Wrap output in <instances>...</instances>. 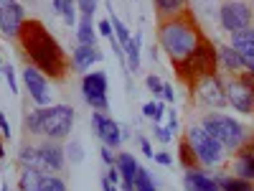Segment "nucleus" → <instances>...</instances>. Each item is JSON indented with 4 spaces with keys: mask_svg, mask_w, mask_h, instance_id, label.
I'll return each mask as SVG.
<instances>
[{
    "mask_svg": "<svg viewBox=\"0 0 254 191\" xmlns=\"http://www.w3.org/2000/svg\"><path fill=\"white\" fill-rule=\"evenodd\" d=\"M20 51L28 59L31 67H36L41 74L51 77L54 82L66 79L69 69H71V59L66 56L64 46L59 44V38L46 28L44 20L38 18H28L18 36Z\"/></svg>",
    "mask_w": 254,
    "mask_h": 191,
    "instance_id": "nucleus-1",
    "label": "nucleus"
},
{
    "mask_svg": "<svg viewBox=\"0 0 254 191\" xmlns=\"http://www.w3.org/2000/svg\"><path fill=\"white\" fill-rule=\"evenodd\" d=\"M203 38L206 36L201 33V28L196 23L193 10H186L183 15H176V18L158 20V44L165 51V56L171 59L173 67L193 54Z\"/></svg>",
    "mask_w": 254,
    "mask_h": 191,
    "instance_id": "nucleus-2",
    "label": "nucleus"
},
{
    "mask_svg": "<svg viewBox=\"0 0 254 191\" xmlns=\"http://www.w3.org/2000/svg\"><path fill=\"white\" fill-rule=\"evenodd\" d=\"M201 127L208 130L231 153L242 151V148L249 143V138H252L249 130L239 120H234L231 115H224V112H203L201 115Z\"/></svg>",
    "mask_w": 254,
    "mask_h": 191,
    "instance_id": "nucleus-3",
    "label": "nucleus"
},
{
    "mask_svg": "<svg viewBox=\"0 0 254 191\" xmlns=\"http://www.w3.org/2000/svg\"><path fill=\"white\" fill-rule=\"evenodd\" d=\"M216 69H219V49L211 44L208 38H203L190 56H186L181 64H176L178 77L186 84H190V87L203 77H214Z\"/></svg>",
    "mask_w": 254,
    "mask_h": 191,
    "instance_id": "nucleus-4",
    "label": "nucleus"
},
{
    "mask_svg": "<svg viewBox=\"0 0 254 191\" xmlns=\"http://www.w3.org/2000/svg\"><path fill=\"white\" fill-rule=\"evenodd\" d=\"M38 115V138L46 140H66L74 130L76 112L71 104H49V107H36Z\"/></svg>",
    "mask_w": 254,
    "mask_h": 191,
    "instance_id": "nucleus-5",
    "label": "nucleus"
},
{
    "mask_svg": "<svg viewBox=\"0 0 254 191\" xmlns=\"http://www.w3.org/2000/svg\"><path fill=\"white\" fill-rule=\"evenodd\" d=\"M186 140L190 145V151H193L196 156V163H201L203 168H214L219 163H224L226 158V148L211 135L208 130H203L201 122H190L188 125V130H186Z\"/></svg>",
    "mask_w": 254,
    "mask_h": 191,
    "instance_id": "nucleus-6",
    "label": "nucleus"
},
{
    "mask_svg": "<svg viewBox=\"0 0 254 191\" xmlns=\"http://www.w3.org/2000/svg\"><path fill=\"white\" fill-rule=\"evenodd\" d=\"M252 20H254L252 0H224L219 5V23L229 36L244 28H252Z\"/></svg>",
    "mask_w": 254,
    "mask_h": 191,
    "instance_id": "nucleus-7",
    "label": "nucleus"
},
{
    "mask_svg": "<svg viewBox=\"0 0 254 191\" xmlns=\"http://www.w3.org/2000/svg\"><path fill=\"white\" fill-rule=\"evenodd\" d=\"M110 82L104 72H87L81 77V97L92 107V112H107L110 110Z\"/></svg>",
    "mask_w": 254,
    "mask_h": 191,
    "instance_id": "nucleus-8",
    "label": "nucleus"
},
{
    "mask_svg": "<svg viewBox=\"0 0 254 191\" xmlns=\"http://www.w3.org/2000/svg\"><path fill=\"white\" fill-rule=\"evenodd\" d=\"M190 90L196 92V99L203 104V107H208V110H221V107H226V104H229L226 82H224L219 74L198 79Z\"/></svg>",
    "mask_w": 254,
    "mask_h": 191,
    "instance_id": "nucleus-9",
    "label": "nucleus"
},
{
    "mask_svg": "<svg viewBox=\"0 0 254 191\" xmlns=\"http://www.w3.org/2000/svg\"><path fill=\"white\" fill-rule=\"evenodd\" d=\"M226 97H229V104L234 107V112H239V115H254V92L249 87L247 72L234 74V77L226 82Z\"/></svg>",
    "mask_w": 254,
    "mask_h": 191,
    "instance_id": "nucleus-10",
    "label": "nucleus"
},
{
    "mask_svg": "<svg viewBox=\"0 0 254 191\" xmlns=\"http://www.w3.org/2000/svg\"><path fill=\"white\" fill-rule=\"evenodd\" d=\"M20 79H23V84H26V90H28V97H31V102L36 104V107H49V104H54L51 102V87H49V77L46 74H41L36 67H28L20 72Z\"/></svg>",
    "mask_w": 254,
    "mask_h": 191,
    "instance_id": "nucleus-11",
    "label": "nucleus"
},
{
    "mask_svg": "<svg viewBox=\"0 0 254 191\" xmlns=\"http://www.w3.org/2000/svg\"><path fill=\"white\" fill-rule=\"evenodd\" d=\"M26 8L18 0H0V33L5 38H15L20 36V28L26 23Z\"/></svg>",
    "mask_w": 254,
    "mask_h": 191,
    "instance_id": "nucleus-12",
    "label": "nucleus"
},
{
    "mask_svg": "<svg viewBox=\"0 0 254 191\" xmlns=\"http://www.w3.org/2000/svg\"><path fill=\"white\" fill-rule=\"evenodd\" d=\"M92 127H94L99 143L112 148V151H117V148L122 145V140H125V133H122L120 122H115L110 115H104V112H92Z\"/></svg>",
    "mask_w": 254,
    "mask_h": 191,
    "instance_id": "nucleus-13",
    "label": "nucleus"
},
{
    "mask_svg": "<svg viewBox=\"0 0 254 191\" xmlns=\"http://www.w3.org/2000/svg\"><path fill=\"white\" fill-rule=\"evenodd\" d=\"M38 153L41 161L46 166V174H61L66 168V148H64L59 140H46L38 143Z\"/></svg>",
    "mask_w": 254,
    "mask_h": 191,
    "instance_id": "nucleus-14",
    "label": "nucleus"
},
{
    "mask_svg": "<svg viewBox=\"0 0 254 191\" xmlns=\"http://www.w3.org/2000/svg\"><path fill=\"white\" fill-rule=\"evenodd\" d=\"M183 189L186 191H221L219 176H208L201 168H188L183 174Z\"/></svg>",
    "mask_w": 254,
    "mask_h": 191,
    "instance_id": "nucleus-15",
    "label": "nucleus"
},
{
    "mask_svg": "<svg viewBox=\"0 0 254 191\" xmlns=\"http://www.w3.org/2000/svg\"><path fill=\"white\" fill-rule=\"evenodd\" d=\"M115 166H117V171H120V176H122L120 189H122V191H135V176H137V171H140L137 158H135L132 153H125V151H122V153H117Z\"/></svg>",
    "mask_w": 254,
    "mask_h": 191,
    "instance_id": "nucleus-16",
    "label": "nucleus"
},
{
    "mask_svg": "<svg viewBox=\"0 0 254 191\" xmlns=\"http://www.w3.org/2000/svg\"><path fill=\"white\" fill-rule=\"evenodd\" d=\"M102 59H104V54H102L99 46H81V44H76L71 49V67L76 72H89L94 64L102 61Z\"/></svg>",
    "mask_w": 254,
    "mask_h": 191,
    "instance_id": "nucleus-17",
    "label": "nucleus"
},
{
    "mask_svg": "<svg viewBox=\"0 0 254 191\" xmlns=\"http://www.w3.org/2000/svg\"><path fill=\"white\" fill-rule=\"evenodd\" d=\"M234 176L239 179H247L254 184V138H249V143L237 151L234 156Z\"/></svg>",
    "mask_w": 254,
    "mask_h": 191,
    "instance_id": "nucleus-18",
    "label": "nucleus"
},
{
    "mask_svg": "<svg viewBox=\"0 0 254 191\" xmlns=\"http://www.w3.org/2000/svg\"><path fill=\"white\" fill-rule=\"evenodd\" d=\"M229 38H231L229 46L244 59V64H247V61H254V26H252V28H244V31H237V33H231Z\"/></svg>",
    "mask_w": 254,
    "mask_h": 191,
    "instance_id": "nucleus-19",
    "label": "nucleus"
},
{
    "mask_svg": "<svg viewBox=\"0 0 254 191\" xmlns=\"http://www.w3.org/2000/svg\"><path fill=\"white\" fill-rule=\"evenodd\" d=\"M188 5H190V0H153V8H155L158 20L183 15L188 10Z\"/></svg>",
    "mask_w": 254,
    "mask_h": 191,
    "instance_id": "nucleus-20",
    "label": "nucleus"
},
{
    "mask_svg": "<svg viewBox=\"0 0 254 191\" xmlns=\"http://www.w3.org/2000/svg\"><path fill=\"white\" fill-rule=\"evenodd\" d=\"M18 166H20V168H33V171H41V174L46 176V166H44V161H41L38 145H33V143L20 145V153H18Z\"/></svg>",
    "mask_w": 254,
    "mask_h": 191,
    "instance_id": "nucleus-21",
    "label": "nucleus"
},
{
    "mask_svg": "<svg viewBox=\"0 0 254 191\" xmlns=\"http://www.w3.org/2000/svg\"><path fill=\"white\" fill-rule=\"evenodd\" d=\"M219 64L229 72V74H242V72H247V64H244V59L231 49V46H219Z\"/></svg>",
    "mask_w": 254,
    "mask_h": 191,
    "instance_id": "nucleus-22",
    "label": "nucleus"
},
{
    "mask_svg": "<svg viewBox=\"0 0 254 191\" xmlns=\"http://www.w3.org/2000/svg\"><path fill=\"white\" fill-rule=\"evenodd\" d=\"M76 44L81 46H97V23L94 18L81 15L76 23Z\"/></svg>",
    "mask_w": 254,
    "mask_h": 191,
    "instance_id": "nucleus-23",
    "label": "nucleus"
},
{
    "mask_svg": "<svg viewBox=\"0 0 254 191\" xmlns=\"http://www.w3.org/2000/svg\"><path fill=\"white\" fill-rule=\"evenodd\" d=\"M140 46H142V33L137 31L130 38V44L125 46V61H127V69H130L132 74L140 69Z\"/></svg>",
    "mask_w": 254,
    "mask_h": 191,
    "instance_id": "nucleus-24",
    "label": "nucleus"
},
{
    "mask_svg": "<svg viewBox=\"0 0 254 191\" xmlns=\"http://www.w3.org/2000/svg\"><path fill=\"white\" fill-rule=\"evenodd\" d=\"M107 10H110V23H112V31H115V38H117V44L125 49L127 44H130V38H132V33H130V28H127L122 20L117 18V13L112 10V0H107Z\"/></svg>",
    "mask_w": 254,
    "mask_h": 191,
    "instance_id": "nucleus-25",
    "label": "nucleus"
},
{
    "mask_svg": "<svg viewBox=\"0 0 254 191\" xmlns=\"http://www.w3.org/2000/svg\"><path fill=\"white\" fill-rule=\"evenodd\" d=\"M41 179H44L41 171H33V168H20V174H18V191H38Z\"/></svg>",
    "mask_w": 254,
    "mask_h": 191,
    "instance_id": "nucleus-26",
    "label": "nucleus"
},
{
    "mask_svg": "<svg viewBox=\"0 0 254 191\" xmlns=\"http://www.w3.org/2000/svg\"><path fill=\"white\" fill-rule=\"evenodd\" d=\"M219 189L221 191H254V184L239 176H219Z\"/></svg>",
    "mask_w": 254,
    "mask_h": 191,
    "instance_id": "nucleus-27",
    "label": "nucleus"
},
{
    "mask_svg": "<svg viewBox=\"0 0 254 191\" xmlns=\"http://www.w3.org/2000/svg\"><path fill=\"white\" fill-rule=\"evenodd\" d=\"M163 115H165V102L163 99H153V102H145L142 104V117L153 120L155 125H160Z\"/></svg>",
    "mask_w": 254,
    "mask_h": 191,
    "instance_id": "nucleus-28",
    "label": "nucleus"
},
{
    "mask_svg": "<svg viewBox=\"0 0 254 191\" xmlns=\"http://www.w3.org/2000/svg\"><path fill=\"white\" fill-rule=\"evenodd\" d=\"M38 191H69V186L59 174H46L44 179H41Z\"/></svg>",
    "mask_w": 254,
    "mask_h": 191,
    "instance_id": "nucleus-29",
    "label": "nucleus"
},
{
    "mask_svg": "<svg viewBox=\"0 0 254 191\" xmlns=\"http://www.w3.org/2000/svg\"><path fill=\"white\" fill-rule=\"evenodd\" d=\"M76 0H61V18H64V23H66L69 28L76 26L79 20H76Z\"/></svg>",
    "mask_w": 254,
    "mask_h": 191,
    "instance_id": "nucleus-30",
    "label": "nucleus"
},
{
    "mask_svg": "<svg viewBox=\"0 0 254 191\" xmlns=\"http://www.w3.org/2000/svg\"><path fill=\"white\" fill-rule=\"evenodd\" d=\"M135 191H158L153 176L147 174L142 166H140V171H137V176H135Z\"/></svg>",
    "mask_w": 254,
    "mask_h": 191,
    "instance_id": "nucleus-31",
    "label": "nucleus"
},
{
    "mask_svg": "<svg viewBox=\"0 0 254 191\" xmlns=\"http://www.w3.org/2000/svg\"><path fill=\"white\" fill-rule=\"evenodd\" d=\"M178 161H181V166L186 168H196V156H193V151H190V145H188V140L186 138H181V156H178Z\"/></svg>",
    "mask_w": 254,
    "mask_h": 191,
    "instance_id": "nucleus-32",
    "label": "nucleus"
},
{
    "mask_svg": "<svg viewBox=\"0 0 254 191\" xmlns=\"http://www.w3.org/2000/svg\"><path fill=\"white\" fill-rule=\"evenodd\" d=\"M145 84H147V90L153 92L155 99H163V84H165V82H163L158 74H147V77H145Z\"/></svg>",
    "mask_w": 254,
    "mask_h": 191,
    "instance_id": "nucleus-33",
    "label": "nucleus"
},
{
    "mask_svg": "<svg viewBox=\"0 0 254 191\" xmlns=\"http://www.w3.org/2000/svg\"><path fill=\"white\" fill-rule=\"evenodd\" d=\"M66 161H71V163H81L84 161V148H81L79 140H71L66 145Z\"/></svg>",
    "mask_w": 254,
    "mask_h": 191,
    "instance_id": "nucleus-34",
    "label": "nucleus"
},
{
    "mask_svg": "<svg viewBox=\"0 0 254 191\" xmlns=\"http://www.w3.org/2000/svg\"><path fill=\"white\" fill-rule=\"evenodd\" d=\"M97 5H99V0H76V8H79V13H81V15H89V18H94Z\"/></svg>",
    "mask_w": 254,
    "mask_h": 191,
    "instance_id": "nucleus-35",
    "label": "nucleus"
},
{
    "mask_svg": "<svg viewBox=\"0 0 254 191\" xmlns=\"http://www.w3.org/2000/svg\"><path fill=\"white\" fill-rule=\"evenodd\" d=\"M3 77H5V82H8L10 95H18V79H15V69L10 67V64H5V67H3Z\"/></svg>",
    "mask_w": 254,
    "mask_h": 191,
    "instance_id": "nucleus-36",
    "label": "nucleus"
},
{
    "mask_svg": "<svg viewBox=\"0 0 254 191\" xmlns=\"http://www.w3.org/2000/svg\"><path fill=\"white\" fill-rule=\"evenodd\" d=\"M97 33H99V36H104L107 41L115 36V31H112V23H110V18H102V20H99V23H97Z\"/></svg>",
    "mask_w": 254,
    "mask_h": 191,
    "instance_id": "nucleus-37",
    "label": "nucleus"
},
{
    "mask_svg": "<svg viewBox=\"0 0 254 191\" xmlns=\"http://www.w3.org/2000/svg\"><path fill=\"white\" fill-rule=\"evenodd\" d=\"M99 158H102V163L107 166V168L115 166V161H117V156L112 153V148H107V145H102V148H99Z\"/></svg>",
    "mask_w": 254,
    "mask_h": 191,
    "instance_id": "nucleus-38",
    "label": "nucleus"
},
{
    "mask_svg": "<svg viewBox=\"0 0 254 191\" xmlns=\"http://www.w3.org/2000/svg\"><path fill=\"white\" fill-rule=\"evenodd\" d=\"M153 135H155V140L158 143H163V145H168L173 140V135L168 133V127H160V125H155V130H153Z\"/></svg>",
    "mask_w": 254,
    "mask_h": 191,
    "instance_id": "nucleus-39",
    "label": "nucleus"
},
{
    "mask_svg": "<svg viewBox=\"0 0 254 191\" xmlns=\"http://www.w3.org/2000/svg\"><path fill=\"white\" fill-rule=\"evenodd\" d=\"M137 143H140V151H142V156L145 158H155V151H153V145H150V140H147V138H137Z\"/></svg>",
    "mask_w": 254,
    "mask_h": 191,
    "instance_id": "nucleus-40",
    "label": "nucleus"
},
{
    "mask_svg": "<svg viewBox=\"0 0 254 191\" xmlns=\"http://www.w3.org/2000/svg\"><path fill=\"white\" fill-rule=\"evenodd\" d=\"M163 102H168V104H173V102H176V90H173V84H171V82H165V84H163Z\"/></svg>",
    "mask_w": 254,
    "mask_h": 191,
    "instance_id": "nucleus-41",
    "label": "nucleus"
},
{
    "mask_svg": "<svg viewBox=\"0 0 254 191\" xmlns=\"http://www.w3.org/2000/svg\"><path fill=\"white\" fill-rule=\"evenodd\" d=\"M153 161H158V163H160V166H165V168H171V166H173V156L168 153V151H158Z\"/></svg>",
    "mask_w": 254,
    "mask_h": 191,
    "instance_id": "nucleus-42",
    "label": "nucleus"
},
{
    "mask_svg": "<svg viewBox=\"0 0 254 191\" xmlns=\"http://www.w3.org/2000/svg\"><path fill=\"white\" fill-rule=\"evenodd\" d=\"M168 133L171 135L178 133V115H176V110H168Z\"/></svg>",
    "mask_w": 254,
    "mask_h": 191,
    "instance_id": "nucleus-43",
    "label": "nucleus"
},
{
    "mask_svg": "<svg viewBox=\"0 0 254 191\" xmlns=\"http://www.w3.org/2000/svg\"><path fill=\"white\" fill-rule=\"evenodd\" d=\"M0 133H3V140H10V122H8L5 112H0Z\"/></svg>",
    "mask_w": 254,
    "mask_h": 191,
    "instance_id": "nucleus-44",
    "label": "nucleus"
},
{
    "mask_svg": "<svg viewBox=\"0 0 254 191\" xmlns=\"http://www.w3.org/2000/svg\"><path fill=\"white\" fill-rule=\"evenodd\" d=\"M104 176H107V179H110L115 186H120V184H122V176H120V171H117V166H110V168H107V174H104Z\"/></svg>",
    "mask_w": 254,
    "mask_h": 191,
    "instance_id": "nucleus-45",
    "label": "nucleus"
},
{
    "mask_svg": "<svg viewBox=\"0 0 254 191\" xmlns=\"http://www.w3.org/2000/svg\"><path fill=\"white\" fill-rule=\"evenodd\" d=\"M99 184H102V191H117V186H115L107 176H102V181H99Z\"/></svg>",
    "mask_w": 254,
    "mask_h": 191,
    "instance_id": "nucleus-46",
    "label": "nucleus"
},
{
    "mask_svg": "<svg viewBox=\"0 0 254 191\" xmlns=\"http://www.w3.org/2000/svg\"><path fill=\"white\" fill-rule=\"evenodd\" d=\"M51 8H54L56 15H61V0H51Z\"/></svg>",
    "mask_w": 254,
    "mask_h": 191,
    "instance_id": "nucleus-47",
    "label": "nucleus"
},
{
    "mask_svg": "<svg viewBox=\"0 0 254 191\" xmlns=\"http://www.w3.org/2000/svg\"><path fill=\"white\" fill-rule=\"evenodd\" d=\"M247 74L254 77V61H247Z\"/></svg>",
    "mask_w": 254,
    "mask_h": 191,
    "instance_id": "nucleus-48",
    "label": "nucleus"
},
{
    "mask_svg": "<svg viewBox=\"0 0 254 191\" xmlns=\"http://www.w3.org/2000/svg\"><path fill=\"white\" fill-rule=\"evenodd\" d=\"M5 158V145H3V138H0V161Z\"/></svg>",
    "mask_w": 254,
    "mask_h": 191,
    "instance_id": "nucleus-49",
    "label": "nucleus"
},
{
    "mask_svg": "<svg viewBox=\"0 0 254 191\" xmlns=\"http://www.w3.org/2000/svg\"><path fill=\"white\" fill-rule=\"evenodd\" d=\"M0 191H10V186H8V181H3V184H0Z\"/></svg>",
    "mask_w": 254,
    "mask_h": 191,
    "instance_id": "nucleus-50",
    "label": "nucleus"
},
{
    "mask_svg": "<svg viewBox=\"0 0 254 191\" xmlns=\"http://www.w3.org/2000/svg\"><path fill=\"white\" fill-rule=\"evenodd\" d=\"M196 3H201V5H211L214 0H196Z\"/></svg>",
    "mask_w": 254,
    "mask_h": 191,
    "instance_id": "nucleus-51",
    "label": "nucleus"
},
{
    "mask_svg": "<svg viewBox=\"0 0 254 191\" xmlns=\"http://www.w3.org/2000/svg\"><path fill=\"white\" fill-rule=\"evenodd\" d=\"M0 72H3V61H0Z\"/></svg>",
    "mask_w": 254,
    "mask_h": 191,
    "instance_id": "nucleus-52",
    "label": "nucleus"
},
{
    "mask_svg": "<svg viewBox=\"0 0 254 191\" xmlns=\"http://www.w3.org/2000/svg\"><path fill=\"white\" fill-rule=\"evenodd\" d=\"M252 8H254V0H252Z\"/></svg>",
    "mask_w": 254,
    "mask_h": 191,
    "instance_id": "nucleus-53",
    "label": "nucleus"
}]
</instances>
